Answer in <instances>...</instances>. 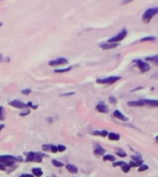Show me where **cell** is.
I'll return each instance as SVG.
<instances>
[{
  "instance_id": "1",
  "label": "cell",
  "mask_w": 158,
  "mask_h": 177,
  "mask_svg": "<svg viewBox=\"0 0 158 177\" xmlns=\"http://www.w3.org/2000/svg\"><path fill=\"white\" fill-rule=\"evenodd\" d=\"M157 14H158V7H149V9H147L143 12V17H141V20L144 23H149Z\"/></svg>"
},
{
  "instance_id": "2",
  "label": "cell",
  "mask_w": 158,
  "mask_h": 177,
  "mask_svg": "<svg viewBox=\"0 0 158 177\" xmlns=\"http://www.w3.org/2000/svg\"><path fill=\"white\" fill-rule=\"evenodd\" d=\"M18 160H21V158H17L12 155H0V164H3L6 167L13 166Z\"/></svg>"
},
{
  "instance_id": "3",
  "label": "cell",
  "mask_w": 158,
  "mask_h": 177,
  "mask_svg": "<svg viewBox=\"0 0 158 177\" xmlns=\"http://www.w3.org/2000/svg\"><path fill=\"white\" fill-rule=\"evenodd\" d=\"M44 154L41 153V152H33L31 151L29 153H27L26 155V162H38L40 163L43 162V158H44Z\"/></svg>"
},
{
  "instance_id": "4",
  "label": "cell",
  "mask_w": 158,
  "mask_h": 177,
  "mask_svg": "<svg viewBox=\"0 0 158 177\" xmlns=\"http://www.w3.org/2000/svg\"><path fill=\"white\" fill-rule=\"evenodd\" d=\"M127 34H128V30L124 28V29H122V30L119 31V33H116L115 36H113V37L110 38V39L108 40V41H107V43H111V44H118L119 42L123 41V40L126 38V36H127Z\"/></svg>"
},
{
  "instance_id": "5",
  "label": "cell",
  "mask_w": 158,
  "mask_h": 177,
  "mask_svg": "<svg viewBox=\"0 0 158 177\" xmlns=\"http://www.w3.org/2000/svg\"><path fill=\"white\" fill-rule=\"evenodd\" d=\"M119 79H121V77H119V76H111V77L105 78H97L96 82L98 84H105V85L109 86V85H112V84L116 83Z\"/></svg>"
},
{
  "instance_id": "6",
  "label": "cell",
  "mask_w": 158,
  "mask_h": 177,
  "mask_svg": "<svg viewBox=\"0 0 158 177\" xmlns=\"http://www.w3.org/2000/svg\"><path fill=\"white\" fill-rule=\"evenodd\" d=\"M133 63L136 64V67L140 69L141 73H145V72H148L151 69V66L146 61H143L141 59H135L133 61Z\"/></svg>"
},
{
  "instance_id": "7",
  "label": "cell",
  "mask_w": 158,
  "mask_h": 177,
  "mask_svg": "<svg viewBox=\"0 0 158 177\" xmlns=\"http://www.w3.org/2000/svg\"><path fill=\"white\" fill-rule=\"evenodd\" d=\"M68 61L65 57H59L57 59H54L48 62V65L50 67H56V66H65L68 65Z\"/></svg>"
},
{
  "instance_id": "8",
  "label": "cell",
  "mask_w": 158,
  "mask_h": 177,
  "mask_svg": "<svg viewBox=\"0 0 158 177\" xmlns=\"http://www.w3.org/2000/svg\"><path fill=\"white\" fill-rule=\"evenodd\" d=\"M143 106H152V107H158V100H151V99H141Z\"/></svg>"
},
{
  "instance_id": "9",
  "label": "cell",
  "mask_w": 158,
  "mask_h": 177,
  "mask_svg": "<svg viewBox=\"0 0 158 177\" xmlns=\"http://www.w3.org/2000/svg\"><path fill=\"white\" fill-rule=\"evenodd\" d=\"M9 104L10 106L14 107V108H17V109H23V108H26V104L23 103L22 102L19 101V100H12L9 102Z\"/></svg>"
},
{
  "instance_id": "10",
  "label": "cell",
  "mask_w": 158,
  "mask_h": 177,
  "mask_svg": "<svg viewBox=\"0 0 158 177\" xmlns=\"http://www.w3.org/2000/svg\"><path fill=\"white\" fill-rule=\"evenodd\" d=\"M113 116H114L115 118L118 119V120H120V121H123V122L129 121V118H128L127 116H126V115H124L119 110H115V111L113 112Z\"/></svg>"
},
{
  "instance_id": "11",
  "label": "cell",
  "mask_w": 158,
  "mask_h": 177,
  "mask_svg": "<svg viewBox=\"0 0 158 177\" xmlns=\"http://www.w3.org/2000/svg\"><path fill=\"white\" fill-rule=\"evenodd\" d=\"M96 110L99 112H102V114H108L109 112V108L106 104H105L104 102H99L96 105Z\"/></svg>"
},
{
  "instance_id": "12",
  "label": "cell",
  "mask_w": 158,
  "mask_h": 177,
  "mask_svg": "<svg viewBox=\"0 0 158 177\" xmlns=\"http://www.w3.org/2000/svg\"><path fill=\"white\" fill-rule=\"evenodd\" d=\"M95 149L93 150V154L96 156H105L106 155V149L104 148H102L100 145H95Z\"/></svg>"
},
{
  "instance_id": "13",
  "label": "cell",
  "mask_w": 158,
  "mask_h": 177,
  "mask_svg": "<svg viewBox=\"0 0 158 177\" xmlns=\"http://www.w3.org/2000/svg\"><path fill=\"white\" fill-rule=\"evenodd\" d=\"M118 45V44H111V43H103L100 44V47L104 50H110V49H114V48H116Z\"/></svg>"
},
{
  "instance_id": "14",
  "label": "cell",
  "mask_w": 158,
  "mask_h": 177,
  "mask_svg": "<svg viewBox=\"0 0 158 177\" xmlns=\"http://www.w3.org/2000/svg\"><path fill=\"white\" fill-rule=\"evenodd\" d=\"M107 138L111 141H118V140H120V135L117 133H115V132H110V133H108Z\"/></svg>"
},
{
  "instance_id": "15",
  "label": "cell",
  "mask_w": 158,
  "mask_h": 177,
  "mask_svg": "<svg viewBox=\"0 0 158 177\" xmlns=\"http://www.w3.org/2000/svg\"><path fill=\"white\" fill-rule=\"evenodd\" d=\"M128 106H130V107H140V106H143V102H141L140 100L138 101H130V102H128Z\"/></svg>"
},
{
  "instance_id": "16",
  "label": "cell",
  "mask_w": 158,
  "mask_h": 177,
  "mask_svg": "<svg viewBox=\"0 0 158 177\" xmlns=\"http://www.w3.org/2000/svg\"><path fill=\"white\" fill-rule=\"evenodd\" d=\"M115 152H116V154L118 156V157H120V158H126L127 157V153L120 148H116L115 149Z\"/></svg>"
},
{
  "instance_id": "17",
  "label": "cell",
  "mask_w": 158,
  "mask_h": 177,
  "mask_svg": "<svg viewBox=\"0 0 158 177\" xmlns=\"http://www.w3.org/2000/svg\"><path fill=\"white\" fill-rule=\"evenodd\" d=\"M146 61L148 62H152L154 63V65L158 66V54H155V55H153V56H148V57L145 58Z\"/></svg>"
},
{
  "instance_id": "18",
  "label": "cell",
  "mask_w": 158,
  "mask_h": 177,
  "mask_svg": "<svg viewBox=\"0 0 158 177\" xmlns=\"http://www.w3.org/2000/svg\"><path fill=\"white\" fill-rule=\"evenodd\" d=\"M67 170L70 173H78V168L77 166L73 165V164H67L66 165Z\"/></svg>"
},
{
  "instance_id": "19",
  "label": "cell",
  "mask_w": 158,
  "mask_h": 177,
  "mask_svg": "<svg viewBox=\"0 0 158 177\" xmlns=\"http://www.w3.org/2000/svg\"><path fill=\"white\" fill-rule=\"evenodd\" d=\"M103 160L104 162H116V157L112 154H106L105 156H103Z\"/></svg>"
},
{
  "instance_id": "20",
  "label": "cell",
  "mask_w": 158,
  "mask_h": 177,
  "mask_svg": "<svg viewBox=\"0 0 158 177\" xmlns=\"http://www.w3.org/2000/svg\"><path fill=\"white\" fill-rule=\"evenodd\" d=\"M33 176H36V177H41L43 175V171L41 168H33Z\"/></svg>"
},
{
  "instance_id": "21",
  "label": "cell",
  "mask_w": 158,
  "mask_h": 177,
  "mask_svg": "<svg viewBox=\"0 0 158 177\" xmlns=\"http://www.w3.org/2000/svg\"><path fill=\"white\" fill-rule=\"evenodd\" d=\"M93 136H103V138H106V136H108V132L106 130H102V131H93L92 132Z\"/></svg>"
},
{
  "instance_id": "22",
  "label": "cell",
  "mask_w": 158,
  "mask_h": 177,
  "mask_svg": "<svg viewBox=\"0 0 158 177\" xmlns=\"http://www.w3.org/2000/svg\"><path fill=\"white\" fill-rule=\"evenodd\" d=\"M156 39V37L154 36H146V37H143L141 40H140V42L141 43H145V42H152V41H154V40Z\"/></svg>"
},
{
  "instance_id": "23",
  "label": "cell",
  "mask_w": 158,
  "mask_h": 177,
  "mask_svg": "<svg viewBox=\"0 0 158 177\" xmlns=\"http://www.w3.org/2000/svg\"><path fill=\"white\" fill-rule=\"evenodd\" d=\"M72 69V67H68L65 68H59V69H55L54 72L55 73H65V72H68Z\"/></svg>"
},
{
  "instance_id": "24",
  "label": "cell",
  "mask_w": 158,
  "mask_h": 177,
  "mask_svg": "<svg viewBox=\"0 0 158 177\" xmlns=\"http://www.w3.org/2000/svg\"><path fill=\"white\" fill-rule=\"evenodd\" d=\"M130 169H131V167H130V164L127 163V162H126L124 165L121 166V171H122L123 173H128L130 171Z\"/></svg>"
},
{
  "instance_id": "25",
  "label": "cell",
  "mask_w": 158,
  "mask_h": 177,
  "mask_svg": "<svg viewBox=\"0 0 158 177\" xmlns=\"http://www.w3.org/2000/svg\"><path fill=\"white\" fill-rule=\"evenodd\" d=\"M130 166L132 168H136V167H140L141 165H143V162H134V160H130Z\"/></svg>"
},
{
  "instance_id": "26",
  "label": "cell",
  "mask_w": 158,
  "mask_h": 177,
  "mask_svg": "<svg viewBox=\"0 0 158 177\" xmlns=\"http://www.w3.org/2000/svg\"><path fill=\"white\" fill-rule=\"evenodd\" d=\"M52 164H53L55 167H57V168H60V167H63V166H64L63 162H59V160H55V159L52 160Z\"/></svg>"
},
{
  "instance_id": "27",
  "label": "cell",
  "mask_w": 158,
  "mask_h": 177,
  "mask_svg": "<svg viewBox=\"0 0 158 177\" xmlns=\"http://www.w3.org/2000/svg\"><path fill=\"white\" fill-rule=\"evenodd\" d=\"M6 118V112L3 106H0V121H4Z\"/></svg>"
},
{
  "instance_id": "28",
  "label": "cell",
  "mask_w": 158,
  "mask_h": 177,
  "mask_svg": "<svg viewBox=\"0 0 158 177\" xmlns=\"http://www.w3.org/2000/svg\"><path fill=\"white\" fill-rule=\"evenodd\" d=\"M131 160H134V162H143V158H141V155H132L131 156Z\"/></svg>"
},
{
  "instance_id": "29",
  "label": "cell",
  "mask_w": 158,
  "mask_h": 177,
  "mask_svg": "<svg viewBox=\"0 0 158 177\" xmlns=\"http://www.w3.org/2000/svg\"><path fill=\"white\" fill-rule=\"evenodd\" d=\"M149 169V166L147 165V164H143V165H141L139 168H138V171L140 172V173H141V172H145V171H147Z\"/></svg>"
},
{
  "instance_id": "30",
  "label": "cell",
  "mask_w": 158,
  "mask_h": 177,
  "mask_svg": "<svg viewBox=\"0 0 158 177\" xmlns=\"http://www.w3.org/2000/svg\"><path fill=\"white\" fill-rule=\"evenodd\" d=\"M108 102H109V103H111V104H116L117 103V99L115 97V96H109Z\"/></svg>"
},
{
  "instance_id": "31",
  "label": "cell",
  "mask_w": 158,
  "mask_h": 177,
  "mask_svg": "<svg viewBox=\"0 0 158 177\" xmlns=\"http://www.w3.org/2000/svg\"><path fill=\"white\" fill-rule=\"evenodd\" d=\"M126 162H122V160H119V162H114L112 166L113 167H121L122 165H124Z\"/></svg>"
},
{
  "instance_id": "32",
  "label": "cell",
  "mask_w": 158,
  "mask_h": 177,
  "mask_svg": "<svg viewBox=\"0 0 158 177\" xmlns=\"http://www.w3.org/2000/svg\"><path fill=\"white\" fill-rule=\"evenodd\" d=\"M51 147H52V145H50V144H45L42 146L43 149L45 151H51Z\"/></svg>"
},
{
  "instance_id": "33",
  "label": "cell",
  "mask_w": 158,
  "mask_h": 177,
  "mask_svg": "<svg viewBox=\"0 0 158 177\" xmlns=\"http://www.w3.org/2000/svg\"><path fill=\"white\" fill-rule=\"evenodd\" d=\"M67 149L66 146H64V145H58V151L59 152H63V151H65Z\"/></svg>"
},
{
  "instance_id": "34",
  "label": "cell",
  "mask_w": 158,
  "mask_h": 177,
  "mask_svg": "<svg viewBox=\"0 0 158 177\" xmlns=\"http://www.w3.org/2000/svg\"><path fill=\"white\" fill-rule=\"evenodd\" d=\"M26 106L27 107H30V108H31V109H37L38 108V105H34V104H33V102H29L27 104H26Z\"/></svg>"
},
{
  "instance_id": "35",
  "label": "cell",
  "mask_w": 158,
  "mask_h": 177,
  "mask_svg": "<svg viewBox=\"0 0 158 177\" xmlns=\"http://www.w3.org/2000/svg\"><path fill=\"white\" fill-rule=\"evenodd\" d=\"M9 57H4L2 54H0V63L1 62H9Z\"/></svg>"
},
{
  "instance_id": "36",
  "label": "cell",
  "mask_w": 158,
  "mask_h": 177,
  "mask_svg": "<svg viewBox=\"0 0 158 177\" xmlns=\"http://www.w3.org/2000/svg\"><path fill=\"white\" fill-rule=\"evenodd\" d=\"M31 92V89H24V90H22L21 91V93L22 94H24V95H28Z\"/></svg>"
},
{
  "instance_id": "37",
  "label": "cell",
  "mask_w": 158,
  "mask_h": 177,
  "mask_svg": "<svg viewBox=\"0 0 158 177\" xmlns=\"http://www.w3.org/2000/svg\"><path fill=\"white\" fill-rule=\"evenodd\" d=\"M51 151L53 152V153H57V152H58V146H55V145H52Z\"/></svg>"
},
{
  "instance_id": "38",
  "label": "cell",
  "mask_w": 158,
  "mask_h": 177,
  "mask_svg": "<svg viewBox=\"0 0 158 177\" xmlns=\"http://www.w3.org/2000/svg\"><path fill=\"white\" fill-rule=\"evenodd\" d=\"M74 94H75L74 91H70V92H67V93H62V94H60V96L63 97V96H70V95H74Z\"/></svg>"
},
{
  "instance_id": "39",
  "label": "cell",
  "mask_w": 158,
  "mask_h": 177,
  "mask_svg": "<svg viewBox=\"0 0 158 177\" xmlns=\"http://www.w3.org/2000/svg\"><path fill=\"white\" fill-rule=\"evenodd\" d=\"M20 177H33V175L30 174V173H23V174L20 175Z\"/></svg>"
},
{
  "instance_id": "40",
  "label": "cell",
  "mask_w": 158,
  "mask_h": 177,
  "mask_svg": "<svg viewBox=\"0 0 158 177\" xmlns=\"http://www.w3.org/2000/svg\"><path fill=\"white\" fill-rule=\"evenodd\" d=\"M30 112H31V111H30V110H28V111H27V112H20V116H25V115H29Z\"/></svg>"
},
{
  "instance_id": "41",
  "label": "cell",
  "mask_w": 158,
  "mask_h": 177,
  "mask_svg": "<svg viewBox=\"0 0 158 177\" xmlns=\"http://www.w3.org/2000/svg\"><path fill=\"white\" fill-rule=\"evenodd\" d=\"M7 170V167L4 166L3 164H0V171H6Z\"/></svg>"
},
{
  "instance_id": "42",
  "label": "cell",
  "mask_w": 158,
  "mask_h": 177,
  "mask_svg": "<svg viewBox=\"0 0 158 177\" xmlns=\"http://www.w3.org/2000/svg\"><path fill=\"white\" fill-rule=\"evenodd\" d=\"M140 90H143V87H138V88H135L134 90H132L131 91H140Z\"/></svg>"
},
{
  "instance_id": "43",
  "label": "cell",
  "mask_w": 158,
  "mask_h": 177,
  "mask_svg": "<svg viewBox=\"0 0 158 177\" xmlns=\"http://www.w3.org/2000/svg\"><path fill=\"white\" fill-rule=\"evenodd\" d=\"M5 127V125H0V132H1Z\"/></svg>"
},
{
  "instance_id": "44",
  "label": "cell",
  "mask_w": 158,
  "mask_h": 177,
  "mask_svg": "<svg viewBox=\"0 0 158 177\" xmlns=\"http://www.w3.org/2000/svg\"><path fill=\"white\" fill-rule=\"evenodd\" d=\"M155 141L158 143V136H155Z\"/></svg>"
},
{
  "instance_id": "45",
  "label": "cell",
  "mask_w": 158,
  "mask_h": 177,
  "mask_svg": "<svg viewBox=\"0 0 158 177\" xmlns=\"http://www.w3.org/2000/svg\"><path fill=\"white\" fill-rule=\"evenodd\" d=\"M3 26V23L2 22H0V27H2Z\"/></svg>"
}]
</instances>
